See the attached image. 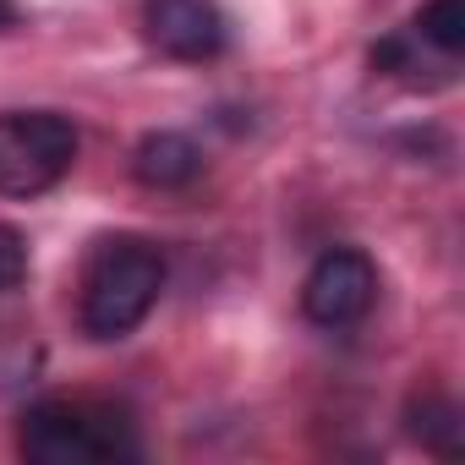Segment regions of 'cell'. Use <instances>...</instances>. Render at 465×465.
<instances>
[{
    "mask_svg": "<svg viewBox=\"0 0 465 465\" xmlns=\"http://www.w3.org/2000/svg\"><path fill=\"white\" fill-rule=\"evenodd\" d=\"M164 291V252L143 236H104L77 285V323L88 340H126Z\"/></svg>",
    "mask_w": 465,
    "mask_h": 465,
    "instance_id": "1",
    "label": "cell"
},
{
    "mask_svg": "<svg viewBox=\"0 0 465 465\" xmlns=\"http://www.w3.org/2000/svg\"><path fill=\"white\" fill-rule=\"evenodd\" d=\"M17 449L34 465H104L137 454V427L104 400H45L23 416Z\"/></svg>",
    "mask_w": 465,
    "mask_h": 465,
    "instance_id": "2",
    "label": "cell"
},
{
    "mask_svg": "<svg viewBox=\"0 0 465 465\" xmlns=\"http://www.w3.org/2000/svg\"><path fill=\"white\" fill-rule=\"evenodd\" d=\"M77 164V126L55 110L0 115V197H39Z\"/></svg>",
    "mask_w": 465,
    "mask_h": 465,
    "instance_id": "3",
    "label": "cell"
},
{
    "mask_svg": "<svg viewBox=\"0 0 465 465\" xmlns=\"http://www.w3.org/2000/svg\"><path fill=\"white\" fill-rule=\"evenodd\" d=\"M372 302H378V263L361 247H329L302 285V312L318 329H351L372 312Z\"/></svg>",
    "mask_w": 465,
    "mask_h": 465,
    "instance_id": "4",
    "label": "cell"
},
{
    "mask_svg": "<svg viewBox=\"0 0 465 465\" xmlns=\"http://www.w3.org/2000/svg\"><path fill=\"white\" fill-rule=\"evenodd\" d=\"M143 34L170 61H213L230 45V23L213 0H143Z\"/></svg>",
    "mask_w": 465,
    "mask_h": 465,
    "instance_id": "5",
    "label": "cell"
},
{
    "mask_svg": "<svg viewBox=\"0 0 465 465\" xmlns=\"http://www.w3.org/2000/svg\"><path fill=\"white\" fill-rule=\"evenodd\" d=\"M132 175L148 192H181L203 175V148L186 132H148L132 153Z\"/></svg>",
    "mask_w": 465,
    "mask_h": 465,
    "instance_id": "6",
    "label": "cell"
},
{
    "mask_svg": "<svg viewBox=\"0 0 465 465\" xmlns=\"http://www.w3.org/2000/svg\"><path fill=\"white\" fill-rule=\"evenodd\" d=\"M405 432H411L421 449L454 460L465 421H460V405H454L449 394H432V389H427V394H411V405H405Z\"/></svg>",
    "mask_w": 465,
    "mask_h": 465,
    "instance_id": "7",
    "label": "cell"
},
{
    "mask_svg": "<svg viewBox=\"0 0 465 465\" xmlns=\"http://www.w3.org/2000/svg\"><path fill=\"white\" fill-rule=\"evenodd\" d=\"M411 34L438 61H460V50H465V0H427L411 23Z\"/></svg>",
    "mask_w": 465,
    "mask_h": 465,
    "instance_id": "8",
    "label": "cell"
},
{
    "mask_svg": "<svg viewBox=\"0 0 465 465\" xmlns=\"http://www.w3.org/2000/svg\"><path fill=\"white\" fill-rule=\"evenodd\" d=\"M23 280H28V242L23 230L0 224V291H17Z\"/></svg>",
    "mask_w": 465,
    "mask_h": 465,
    "instance_id": "9",
    "label": "cell"
},
{
    "mask_svg": "<svg viewBox=\"0 0 465 465\" xmlns=\"http://www.w3.org/2000/svg\"><path fill=\"white\" fill-rule=\"evenodd\" d=\"M17 17H23V6H17V0H0V34H6V28H17Z\"/></svg>",
    "mask_w": 465,
    "mask_h": 465,
    "instance_id": "10",
    "label": "cell"
}]
</instances>
